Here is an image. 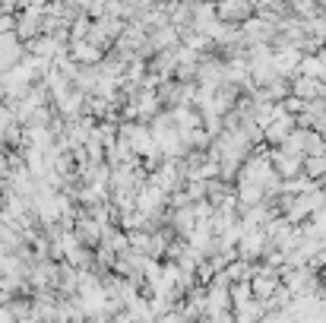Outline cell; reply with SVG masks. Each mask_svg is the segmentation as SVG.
<instances>
[{"label":"cell","mask_w":326,"mask_h":323,"mask_svg":"<svg viewBox=\"0 0 326 323\" xmlns=\"http://www.w3.org/2000/svg\"><path fill=\"white\" fill-rule=\"evenodd\" d=\"M219 13H222V16H244V19H247V16L253 13V7H247V4H244V7H222Z\"/></svg>","instance_id":"obj_1"}]
</instances>
